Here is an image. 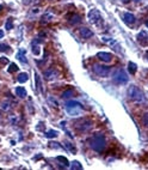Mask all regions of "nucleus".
Listing matches in <instances>:
<instances>
[{
    "label": "nucleus",
    "instance_id": "obj_1",
    "mask_svg": "<svg viewBox=\"0 0 148 170\" xmlns=\"http://www.w3.org/2000/svg\"><path fill=\"white\" fill-rule=\"evenodd\" d=\"M88 145H90V147L92 149L93 151H96V152H103L104 149H105V146H106L105 137L102 134L94 135V137L88 139Z\"/></svg>",
    "mask_w": 148,
    "mask_h": 170
},
{
    "label": "nucleus",
    "instance_id": "obj_2",
    "mask_svg": "<svg viewBox=\"0 0 148 170\" xmlns=\"http://www.w3.org/2000/svg\"><path fill=\"white\" fill-rule=\"evenodd\" d=\"M127 95H128L130 101H133V102L143 103L146 101L143 91L140 89L139 86H136V85H130L129 88H128V91H127Z\"/></svg>",
    "mask_w": 148,
    "mask_h": 170
},
{
    "label": "nucleus",
    "instance_id": "obj_3",
    "mask_svg": "<svg viewBox=\"0 0 148 170\" xmlns=\"http://www.w3.org/2000/svg\"><path fill=\"white\" fill-rule=\"evenodd\" d=\"M66 111L72 116H80L84 113V107L80 102L68 101L66 103Z\"/></svg>",
    "mask_w": 148,
    "mask_h": 170
},
{
    "label": "nucleus",
    "instance_id": "obj_4",
    "mask_svg": "<svg viewBox=\"0 0 148 170\" xmlns=\"http://www.w3.org/2000/svg\"><path fill=\"white\" fill-rule=\"evenodd\" d=\"M74 127H75V129H78L79 132L86 133V132H88V131L92 129L93 122L92 120H90V119H87V117H83V119H79L78 121H75Z\"/></svg>",
    "mask_w": 148,
    "mask_h": 170
},
{
    "label": "nucleus",
    "instance_id": "obj_5",
    "mask_svg": "<svg viewBox=\"0 0 148 170\" xmlns=\"http://www.w3.org/2000/svg\"><path fill=\"white\" fill-rule=\"evenodd\" d=\"M112 81H115L116 84H121L122 85V84H127L129 81V77H128L127 72L124 71L123 68H117L112 74Z\"/></svg>",
    "mask_w": 148,
    "mask_h": 170
},
{
    "label": "nucleus",
    "instance_id": "obj_6",
    "mask_svg": "<svg viewBox=\"0 0 148 170\" xmlns=\"http://www.w3.org/2000/svg\"><path fill=\"white\" fill-rule=\"evenodd\" d=\"M87 19H88V22L93 24V25H101L103 23V18H102V15H101V12L98 11V10H91L90 12H88V15H87Z\"/></svg>",
    "mask_w": 148,
    "mask_h": 170
},
{
    "label": "nucleus",
    "instance_id": "obj_7",
    "mask_svg": "<svg viewBox=\"0 0 148 170\" xmlns=\"http://www.w3.org/2000/svg\"><path fill=\"white\" fill-rule=\"evenodd\" d=\"M93 72L99 76V77H108L110 74L111 68L106 65H101V63H94L92 67Z\"/></svg>",
    "mask_w": 148,
    "mask_h": 170
},
{
    "label": "nucleus",
    "instance_id": "obj_8",
    "mask_svg": "<svg viewBox=\"0 0 148 170\" xmlns=\"http://www.w3.org/2000/svg\"><path fill=\"white\" fill-rule=\"evenodd\" d=\"M43 77H44V79L47 81H55L60 77V71L56 67H50V68H48V70L43 72Z\"/></svg>",
    "mask_w": 148,
    "mask_h": 170
},
{
    "label": "nucleus",
    "instance_id": "obj_9",
    "mask_svg": "<svg viewBox=\"0 0 148 170\" xmlns=\"http://www.w3.org/2000/svg\"><path fill=\"white\" fill-rule=\"evenodd\" d=\"M102 40L104 43H106V45L109 46V47H111L113 50H116L117 53H122V47H121V45L116 40H113V38H111V37H108V36H103Z\"/></svg>",
    "mask_w": 148,
    "mask_h": 170
},
{
    "label": "nucleus",
    "instance_id": "obj_10",
    "mask_svg": "<svg viewBox=\"0 0 148 170\" xmlns=\"http://www.w3.org/2000/svg\"><path fill=\"white\" fill-rule=\"evenodd\" d=\"M97 58L102 63H111L112 61V54L108 53V52H99L97 54Z\"/></svg>",
    "mask_w": 148,
    "mask_h": 170
},
{
    "label": "nucleus",
    "instance_id": "obj_11",
    "mask_svg": "<svg viewBox=\"0 0 148 170\" xmlns=\"http://www.w3.org/2000/svg\"><path fill=\"white\" fill-rule=\"evenodd\" d=\"M67 20H68L69 24L76 25V24H80L81 17H80L79 15H76V13H72V15H68V16H67Z\"/></svg>",
    "mask_w": 148,
    "mask_h": 170
},
{
    "label": "nucleus",
    "instance_id": "obj_12",
    "mask_svg": "<svg viewBox=\"0 0 148 170\" xmlns=\"http://www.w3.org/2000/svg\"><path fill=\"white\" fill-rule=\"evenodd\" d=\"M54 18H55V13L51 10H48V11L44 12V15L42 16L41 20H42V23H48V22H51Z\"/></svg>",
    "mask_w": 148,
    "mask_h": 170
},
{
    "label": "nucleus",
    "instance_id": "obj_13",
    "mask_svg": "<svg viewBox=\"0 0 148 170\" xmlns=\"http://www.w3.org/2000/svg\"><path fill=\"white\" fill-rule=\"evenodd\" d=\"M79 34H80V36H81V38L87 40V38H90V37H92L93 36V31L91 30V29H88V28L84 27L79 30Z\"/></svg>",
    "mask_w": 148,
    "mask_h": 170
},
{
    "label": "nucleus",
    "instance_id": "obj_14",
    "mask_svg": "<svg viewBox=\"0 0 148 170\" xmlns=\"http://www.w3.org/2000/svg\"><path fill=\"white\" fill-rule=\"evenodd\" d=\"M123 19H124V23H125L127 25L135 24V20H136L135 16H134L133 13H129V12H125V13L123 15Z\"/></svg>",
    "mask_w": 148,
    "mask_h": 170
},
{
    "label": "nucleus",
    "instance_id": "obj_15",
    "mask_svg": "<svg viewBox=\"0 0 148 170\" xmlns=\"http://www.w3.org/2000/svg\"><path fill=\"white\" fill-rule=\"evenodd\" d=\"M136 40L139 41V43L141 46H146L148 43V36L146 34V31H141L139 33V35L136 37Z\"/></svg>",
    "mask_w": 148,
    "mask_h": 170
},
{
    "label": "nucleus",
    "instance_id": "obj_16",
    "mask_svg": "<svg viewBox=\"0 0 148 170\" xmlns=\"http://www.w3.org/2000/svg\"><path fill=\"white\" fill-rule=\"evenodd\" d=\"M0 109L2 111H10L12 109V103L10 102V99H2L0 102Z\"/></svg>",
    "mask_w": 148,
    "mask_h": 170
},
{
    "label": "nucleus",
    "instance_id": "obj_17",
    "mask_svg": "<svg viewBox=\"0 0 148 170\" xmlns=\"http://www.w3.org/2000/svg\"><path fill=\"white\" fill-rule=\"evenodd\" d=\"M25 53H27V50L23 49V48H20L19 52L17 53V59H18L22 63H25V65H27V63H28V59H27V56H25Z\"/></svg>",
    "mask_w": 148,
    "mask_h": 170
},
{
    "label": "nucleus",
    "instance_id": "obj_18",
    "mask_svg": "<svg viewBox=\"0 0 148 170\" xmlns=\"http://www.w3.org/2000/svg\"><path fill=\"white\" fill-rule=\"evenodd\" d=\"M31 49H32V54H34V55H39L41 48H39V46H38V41H32V42H31Z\"/></svg>",
    "mask_w": 148,
    "mask_h": 170
},
{
    "label": "nucleus",
    "instance_id": "obj_19",
    "mask_svg": "<svg viewBox=\"0 0 148 170\" xmlns=\"http://www.w3.org/2000/svg\"><path fill=\"white\" fill-rule=\"evenodd\" d=\"M16 94H17V96L20 97V98H25V97H27V90L24 89L23 86L16 88Z\"/></svg>",
    "mask_w": 148,
    "mask_h": 170
},
{
    "label": "nucleus",
    "instance_id": "obj_20",
    "mask_svg": "<svg viewBox=\"0 0 148 170\" xmlns=\"http://www.w3.org/2000/svg\"><path fill=\"white\" fill-rule=\"evenodd\" d=\"M73 96H74V90L73 89L66 90V91L62 92V95H61V97H62L64 99H68V98H71V97H73Z\"/></svg>",
    "mask_w": 148,
    "mask_h": 170
},
{
    "label": "nucleus",
    "instance_id": "obj_21",
    "mask_svg": "<svg viewBox=\"0 0 148 170\" xmlns=\"http://www.w3.org/2000/svg\"><path fill=\"white\" fill-rule=\"evenodd\" d=\"M128 71H129V73H131V74H135L136 71H138V65L134 63L133 61H130V63H128Z\"/></svg>",
    "mask_w": 148,
    "mask_h": 170
},
{
    "label": "nucleus",
    "instance_id": "obj_22",
    "mask_svg": "<svg viewBox=\"0 0 148 170\" xmlns=\"http://www.w3.org/2000/svg\"><path fill=\"white\" fill-rule=\"evenodd\" d=\"M69 167H71V169L72 170H81L83 169V165L80 164V162H78V161H73L71 164H69Z\"/></svg>",
    "mask_w": 148,
    "mask_h": 170
},
{
    "label": "nucleus",
    "instance_id": "obj_23",
    "mask_svg": "<svg viewBox=\"0 0 148 170\" xmlns=\"http://www.w3.org/2000/svg\"><path fill=\"white\" fill-rule=\"evenodd\" d=\"M17 79H18L19 83H25V81H28L29 79V74L28 73H19Z\"/></svg>",
    "mask_w": 148,
    "mask_h": 170
},
{
    "label": "nucleus",
    "instance_id": "obj_24",
    "mask_svg": "<svg viewBox=\"0 0 148 170\" xmlns=\"http://www.w3.org/2000/svg\"><path fill=\"white\" fill-rule=\"evenodd\" d=\"M35 79H36V86L37 89L39 90V92H43V88H42V83H41V78H39V76L35 73Z\"/></svg>",
    "mask_w": 148,
    "mask_h": 170
},
{
    "label": "nucleus",
    "instance_id": "obj_25",
    "mask_svg": "<svg viewBox=\"0 0 148 170\" xmlns=\"http://www.w3.org/2000/svg\"><path fill=\"white\" fill-rule=\"evenodd\" d=\"M59 135V132L57 131H54V129H50V131H48L46 133V137L47 138H49V139H51V138H56Z\"/></svg>",
    "mask_w": 148,
    "mask_h": 170
},
{
    "label": "nucleus",
    "instance_id": "obj_26",
    "mask_svg": "<svg viewBox=\"0 0 148 170\" xmlns=\"http://www.w3.org/2000/svg\"><path fill=\"white\" fill-rule=\"evenodd\" d=\"M48 103L51 104L54 108H59V102L56 101L54 96H49V98H48Z\"/></svg>",
    "mask_w": 148,
    "mask_h": 170
},
{
    "label": "nucleus",
    "instance_id": "obj_27",
    "mask_svg": "<svg viewBox=\"0 0 148 170\" xmlns=\"http://www.w3.org/2000/svg\"><path fill=\"white\" fill-rule=\"evenodd\" d=\"M56 161L61 162L65 167H68V165H69V162H68V159H67L66 157H64V156H57V157H56Z\"/></svg>",
    "mask_w": 148,
    "mask_h": 170
},
{
    "label": "nucleus",
    "instance_id": "obj_28",
    "mask_svg": "<svg viewBox=\"0 0 148 170\" xmlns=\"http://www.w3.org/2000/svg\"><path fill=\"white\" fill-rule=\"evenodd\" d=\"M65 147H66V150H68V151H71V152H72V153H75V152H76V149L74 147V145H73V144L67 143V142H66V143H65Z\"/></svg>",
    "mask_w": 148,
    "mask_h": 170
},
{
    "label": "nucleus",
    "instance_id": "obj_29",
    "mask_svg": "<svg viewBox=\"0 0 148 170\" xmlns=\"http://www.w3.org/2000/svg\"><path fill=\"white\" fill-rule=\"evenodd\" d=\"M7 71L10 72V73H13V72H17L18 71V66L16 65V63H10L9 68H7Z\"/></svg>",
    "mask_w": 148,
    "mask_h": 170
},
{
    "label": "nucleus",
    "instance_id": "obj_30",
    "mask_svg": "<svg viewBox=\"0 0 148 170\" xmlns=\"http://www.w3.org/2000/svg\"><path fill=\"white\" fill-rule=\"evenodd\" d=\"M9 120L12 125H17V122H18V116H17V115H11V116L9 117Z\"/></svg>",
    "mask_w": 148,
    "mask_h": 170
},
{
    "label": "nucleus",
    "instance_id": "obj_31",
    "mask_svg": "<svg viewBox=\"0 0 148 170\" xmlns=\"http://www.w3.org/2000/svg\"><path fill=\"white\" fill-rule=\"evenodd\" d=\"M10 48L9 45H6V43H0V52H9Z\"/></svg>",
    "mask_w": 148,
    "mask_h": 170
},
{
    "label": "nucleus",
    "instance_id": "obj_32",
    "mask_svg": "<svg viewBox=\"0 0 148 170\" xmlns=\"http://www.w3.org/2000/svg\"><path fill=\"white\" fill-rule=\"evenodd\" d=\"M5 28H6V30H11L13 28V20L12 19H7V22L5 24Z\"/></svg>",
    "mask_w": 148,
    "mask_h": 170
},
{
    "label": "nucleus",
    "instance_id": "obj_33",
    "mask_svg": "<svg viewBox=\"0 0 148 170\" xmlns=\"http://www.w3.org/2000/svg\"><path fill=\"white\" fill-rule=\"evenodd\" d=\"M49 146H50V147H54V149H61L60 144L55 143V142H50V143H49Z\"/></svg>",
    "mask_w": 148,
    "mask_h": 170
},
{
    "label": "nucleus",
    "instance_id": "obj_34",
    "mask_svg": "<svg viewBox=\"0 0 148 170\" xmlns=\"http://www.w3.org/2000/svg\"><path fill=\"white\" fill-rule=\"evenodd\" d=\"M142 122H143V125L146 127H148V114H146L145 116L142 117Z\"/></svg>",
    "mask_w": 148,
    "mask_h": 170
},
{
    "label": "nucleus",
    "instance_id": "obj_35",
    "mask_svg": "<svg viewBox=\"0 0 148 170\" xmlns=\"http://www.w3.org/2000/svg\"><path fill=\"white\" fill-rule=\"evenodd\" d=\"M0 63H9V60H7V58H5V56H1V58H0Z\"/></svg>",
    "mask_w": 148,
    "mask_h": 170
},
{
    "label": "nucleus",
    "instance_id": "obj_36",
    "mask_svg": "<svg viewBox=\"0 0 148 170\" xmlns=\"http://www.w3.org/2000/svg\"><path fill=\"white\" fill-rule=\"evenodd\" d=\"M39 11H41V10H39V9H37V7H36V9H34V10H32V12H31V15H37V13H39Z\"/></svg>",
    "mask_w": 148,
    "mask_h": 170
},
{
    "label": "nucleus",
    "instance_id": "obj_37",
    "mask_svg": "<svg viewBox=\"0 0 148 170\" xmlns=\"http://www.w3.org/2000/svg\"><path fill=\"white\" fill-rule=\"evenodd\" d=\"M4 35H5V34H4V30H1V29H0V38H2Z\"/></svg>",
    "mask_w": 148,
    "mask_h": 170
},
{
    "label": "nucleus",
    "instance_id": "obj_38",
    "mask_svg": "<svg viewBox=\"0 0 148 170\" xmlns=\"http://www.w3.org/2000/svg\"><path fill=\"white\" fill-rule=\"evenodd\" d=\"M23 2H24L25 5H29V4L31 2V0H23Z\"/></svg>",
    "mask_w": 148,
    "mask_h": 170
},
{
    "label": "nucleus",
    "instance_id": "obj_39",
    "mask_svg": "<svg viewBox=\"0 0 148 170\" xmlns=\"http://www.w3.org/2000/svg\"><path fill=\"white\" fill-rule=\"evenodd\" d=\"M122 1H123L124 4H129V2H130V0H122Z\"/></svg>",
    "mask_w": 148,
    "mask_h": 170
},
{
    "label": "nucleus",
    "instance_id": "obj_40",
    "mask_svg": "<svg viewBox=\"0 0 148 170\" xmlns=\"http://www.w3.org/2000/svg\"><path fill=\"white\" fill-rule=\"evenodd\" d=\"M146 58H147V59H148V50H147V52H146Z\"/></svg>",
    "mask_w": 148,
    "mask_h": 170
},
{
    "label": "nucleus",
    "instance_id": "obj_41",
    "mask_svg": "<svg viewBox=\"0 0 148 170\" xmlns=\"http://www.w3.org/2000/svg\"><path fill=\"white\" fill-rule=\"evenodd\" d=\"M146 25H147V28H148V20L146 22Z\"/></svg>",
    "mask_w": 148,
    "mask_h": 170
},
{
    "label": "nucleus",
    "instance_id": "obj_42",
    "mask_svg": "<svg viewBox=\"0 0 148 170\" xmlns=\"http://www.w3.org/2000/svg\"><path fill=\"white\" fill-rule=\"evenodd\" d=\"M134 1H138V2H139V1H141V0H134Z\"/></svg>",
    "mask_w": 148,
    "mask_h": 170
},
{
    "label": "nucleus",
    "instance_id": "obj_43",
    "mask_svg": "<svg viewBox=\"0 0 148 170\" xmlns=\"http://www.w3.org/2000/svg\"><path fill=\"white\" fill-rule=\"evenodd\" d=\"M1 10H2V7H1V6H0V11H1Z\"/></svg>",
    "mask_w": 148,
    "mask_h": 170
}]
</instances>
